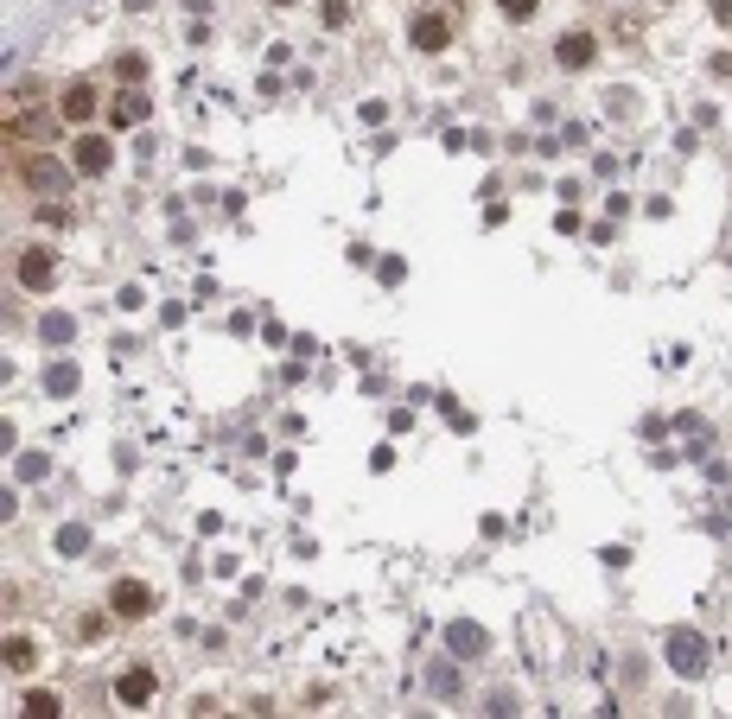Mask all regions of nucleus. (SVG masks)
I'll list each match as a JSON object with an SVG mask.
<instances>
[{"label": "nucleus", "instance_id": "f257e3e1", "mask_svg": "<svg viewBox=\"0 0 732 719\" xmlns=\"http://www.w3.org/2000/svg\"><path fill=\"white\" fill-rule=\"evenodd\" d=\"M153 694H160V675H153V669H121V675H115V700H121L128 713H141Z\"/></svg>", "mask_w": 732, "mask_h": 719}, {"label": "nucleus", "instance_id": "f03ea898", "mask_svg": "<svg viewBox=\"0 0 732 719\" xmlns=\"http://www.w3.org/2000/svg\"><path fill=\"white\" fill-rule=\"evenodd\" d=\"M408 39H414V51H446L452 45V20H446V13H414V20H408Z\"/></svg>", "mask_w": 732, "mask_h": 719}, {"label": "nucleus", "instance_id": "7ed1b4c3", "mask_svg": "<svg viewBox=\"0 0 732 719\" xmlns=\"http://www.w3.org/2000/svg\"><path fill=\"white\" fill-rule=\"evenodd\" d=\"M109 611H115V618H147V611H153V586L147 580H115L109 586Z\"/></svg>", "mask_w": 732, "mask_h": 719}, {"label": "nucleus", "instance_id": "20e7f679", "mask_svg": "<svg viewBox=\"0 0 732 719\" xmlns=\"http://www.w3.org/2000/svg\"><path fill=\"white\" fill-rule=\"evenodd\" d=\"M71 166H77V179H102V172L115 166V153H109V140L102 134H83L77 147H71Z\"/></svg>", "mask_w": 732, "mask_h": 719}, {"label": "nucleus", "instance_id": "39448f33", "mask_svg": "<svg viewBox=\"0 0 732 719\" xmlns=\"http://www.w3.org/2000/svg\"><path fill=\"white\" fill-rule=\"evenodd\" d=\"M13 274H20V287L45 293L51 280H58V255H51V249H20V268H13Z\"/></svg>", "mask_w": 732, "mask_h": 719}, {"label": "nucleus", "instance_id": "423d86ee", "mask_svg": "<svg viewBox=\"0 0 732 719\" xmlns=\"http://www.w3.org/2000/svg\"><path fill=\"white\" fill-rule=\"evenodd\" d=\"M71 172H77V166H58V160H45V153L20 160V179H26V185H39V191H64V185H71Z\"/></svg>", "mask_w": 732, "mask_h": 719}, {"label": "nucleus", "instance_id": "0eeeda50", "mask_svg": "<svg viewBox=\"0 0 732 719\" xmlns=\"http://www.w3.org/2000/svg\"><path fill=\"white\" fill-rule=\"evenodd\" d=\"M669 662H675V675H701L707 669V643L694 637V630H675V637H669Z\"/></svg>", "mask_w": 732, "mask_h": 719}, {"label": "nucleus", "instance_id": "6e6552de", "mask_svg": "<svg viewBox=\"0 0 732 719\" xmlns=\"http://www.w3.org/2000/svg\"><path fill=\"white\" fill-rule=\"evenodd\" d=\"M58 115L71 121V128H83V121L96 115V90H90V83H71V90L58 96Z\"/></svg>", "mask_w": 732, "mask_h": 719}, {"label": "nucleus", "instance_id": "1a4fd4ad", "mask_svg": "<svg viewBox=\"0 0 732 719\" xmlns=\"http://www.w3.org/2000/svg\"><path fill=\"white\" fill-rule=\"evenodd\" d=\"M592 51H599V39H592V32H567V39L554 45V58H561V70H586Z\"/></svg>", "mask_w": 732, "mask_h": 719}, {"label": "nucleus", "instance_id": "9d476101", "mask_svg": "<svg viewBox=\"0 0 732 719\" xmlns=\"http://www.w3.org/2000/svg\"><path fill=\"white\" fill-rule=\"evenodd\" d=\"M26 669H39V643L7 637V675H26Z\"/></svg>", "mask_w": 732, "mask_h": 719}, {"label": "nucleus", "instance_id": "9b49d317", "mask_svg": "<svg viewBox=\"0 0 732 719\" xmlns=\"http://www.w3.org/2000/svg\"><path fill=\"white\" fill-rule=\"evenodd\" d=\"M115 121H121V128H134V121H147V96H134V90H128V96L115 102Z\"/></svg>", "mask_w": 732, "mask_h": 719}, {"label": "nucleus", "instance_id": "f8f14e48", "mask_svg": "<svg viewBox=\"0 0 732 719\" xmlns=\"http://www.w3.org/2000/svg\"><path fill=\"white\" fill-rule=\"evenodd\" d=\"M26 713H39V719H51V713H64V700L51 694V688H32L26 694Z\"/></svg>", "mask_w": 732, "mask_h": 719}, {"label": "nucleus", "instance_id": "ddd939ff", "mask_svg": "<svg viewBox=\"0 0 732 719\" xmlns=\"http://www.w3.org/2000/svg\"><path fill=\"white\" fill-rule=\"evenodd\" d=\"M497 7H503V20H516V26H522L535 7H542V0H497Z\"/></svg>", "mask_w": 732, "mask_h": 719}, {"label": "nucleus", "instance_id": "4468645a", "mask_svg": "<svg viewBox=\"0 0 732 719\" xmlns=\"http://www.w3.org/2000/svg\"><path fill=\"white\" fill-rule=\"evenodd\" d=\"M115 77H128V83H141V77H147V64H141V58H134V51H128V58H115Z\"/></svg>", "mask_w": 732, "mask_h": 719}, {"label": "nucleus", "instance_id": "2eb2a0df", "mask_svg": "<svg viewBox=\"0 0 732 719\" xmlns=\"http://www.w3.org/2000/svg\"><path fill=\"white\" fill-rule=\"evenodd\" d=\"M713 20H720V26H732V0H713Z\"/></svg>", "mask_w": 732, "mask_h": 719}, {"label": "nucleus", "instance_id": "dca6fc26", "mask_svg": "<svg viewBox=\"0 0 732 719\" xmlns=\"http://www.w3.org/2000/svg\"><path fill=\"white\" fill-rule=\"evenodd\" d=\"M274 7H300V0H274Z\"/></svg>", "mask_w": 732, "mask_h": 719}]
</instances>
